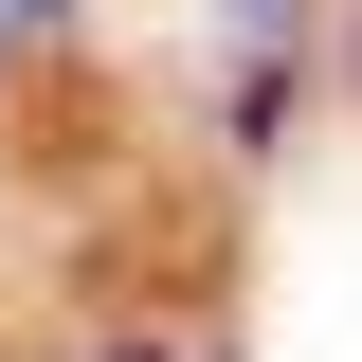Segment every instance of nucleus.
Masks as SVG:
<instances>
[{
  "label": "nucleus",
  "instance_id": "obj_2",
  "mask_svg": "<svg viewBox=\"0 0 362 362\" xmlns=\"http://www.w3.org/2000/svg\"><path fill=\"white\" fill-rule=\"evenodd\" d=\"M235 18H290V0H235Z\"/></svg>",
  "mask_w": 362,
  "mask_h": 362
},
{
  "label": "nucleus",
  "instance_id": "obj_3",
  "mask_svg": "<svg viewBox=\"0 0 362 362\" xmlns=\"http://www.w3.org/2000/svg\"><path fill=\"white\" fill-rule=\"evenodd\" d=\"M127 362H163V344H127Z\"/></svg>",
  "mask_w": 362,
  "mask_h": 362
},
{
  "label": "nucleus",
  "instance_id": "obj_1",
  "mask_svg": "<svg viewBox=\"0 0 362 362\" xmlns=\"http://www.w3.org/2000/svg\"><path fill=\"white\" fill-rule=\"evenodd\" d=\"M0 18H54V0H0Z\"/></svg>",
  "mask_w": 362,
  "mask_h": 362
}]
</instances>
